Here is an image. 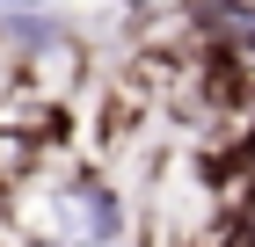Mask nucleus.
<instances>
[{
	"instance_id": "nucleus-2",
	"label": "nucleus",
	"mask_w": 255,
	"mask_h": 247,
	"mask_svg": "<svg viewBox=\"0 0 255 247\" xmlns=\"http://www.w3.org/2000/svg\"><path fill=\"white\" fill-rule=\"evenodd\" d=\"M0 7H7V0H0Z\"/></svg>"
},
{
	"instance_id": "nucleus-3",
	"label": "nucleus",
	"mask_w": 255,
	"mask_h": 247,
	"mask_svg": "<svg viewBox=\"0 0 255 247\" xmlns=\"http://www.w3.org/2000/svg\"><path fill=\"white\" fill-rule=\"evenodd\" d=\"M248 247H255V240H248Z\"/></svg>"
},
{
	"instance_id": "nucleus-1",
	"label": "nucleus",
	"mask_w": 255,
	"mask_h": 247,
	"mask_svg": "<svg viewBox=\"0 0 255 247\" xmlns=\"http://www.w3.org/2000/svg\"><path fill=\"white\" fill-rule=\"evenodd\" d=\"M226 7H241V22H255V0H226Z\"/></svg>"
}]
</instances>
